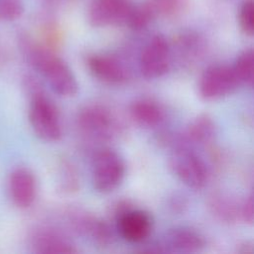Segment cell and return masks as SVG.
<instances>
[{
    "mask_svg": "<svg viewBox=\"0 0 254 254\" xmlns=\"http://www.w3.org/2000/svg\"><path fill=\"white\" fill-rule=\"evenodd\" d=\"M25 53L30 64L61 96H73L78 90L76 77L68 64L60 57L39 46L27 44Z\"/></svg>",
    "mask_w": 254,
    "mask_h": 254,
    "instance_id": "obj_1",
    "label": "cell"
},
{
    "mask_svg": "<svg viewBox=\"0 0 254 254\" xmlns=\"http://www.w3.org/2000/svg\"><path fill=\"white\" fill-rule=\"evenodd\" d=\"M32 98L29 120L36 135L46 142H57L63 136L62 122L58 108L53 101L32 83Z\"/></svg>",
    "mask_w": 254,
    "mask_h": 254,
    "instance_id": "obj_2",
    "label": "cell"
},
{
    "mask_svg": "<svg viewBox=\"0 0 254 254\" xmlns=\"http://www.w3.org/2000/svg\"><path fill=\"white\" fill-rule=\"evenodd\" d=\"M80 133L89 140L105 142L117 136L120 124L113 112L104 105L89 104L81 108L76 117Z\"/></svg>",
    "mask_w": 254,
    "mask_h": 254,
    "instance_id": "obj_3",
    "label": "cell"
},
{
    "mask_svg": "<svg viewBox=\"0 0 254 254\" xmlns=\"http://www.w3.org/2000/svg\"><path fill=\"white\" fill-rule=\"evenodd\" d=\"M126 165L123 158L111 149L98 151L92 161L91 182L94 190L100 193L115 190L123 182Z\"/></svg>",
    "mask_w": 254,
    "mask_h": 254,
    "instance_id": "obj_4",
    "label": "cell"
},
{
    "mask_svg": "<svg viewBox=\"0 0 254 254\" xmlns=\"http://www.w3.org/2000/svg\"><path fill=\"white\" fill-rule=\"evenodd\" d=\"M170 169L187 187L202 189L207 182V169L203 160L189 146H176L169 159Z\"/></svg>",
    "mask_w": 254,
    "mask_h": 254,
    "instance_id": "obj_5",
    "label": "cell"
},
{
    "mask_svg": "<svg viewBox=\"0 0 254 254\" xmlns=\"http://www.w3.org/2000/svg\"><path fill=\"white\" fill-rule=\"evenodd\" d=\"M239 85L231 65L213 64L201 73L198 93L202 99L213 101L231 94Z\"/></svg>",
    "mask_w": 254,
    "mask_h": 254,
    "instance_id": "obj_6",
    "label": "cell"
},
{
    "mask_svg": "<svg viewBox=\"0 0 254 254\" xmlns=\"http://www.w3.org/2000/svg\"><path fill=\"white\" fill-rule=\"evenodd\" d=\"M171 50L166 38L155 35L143 48L139 59V69L147 79L165 75L171 68Z\"/></svg>",
    "mask_w": 254,
    "mask_h": 254,
    "instance_id": "obj_7",
    "label": "cell"
},
{
    "mask_svg": "<svg viewBox=\"0 0 254 254\" xmlns=\"http://www.w3.org/2000/svg\"><path fill=\"white\" fill-rule=\"evenodd\" d=\"M68 222L74 231L88 238L98 246L107 247L114 242L115 234L112 226L108 222L86 211H69Z\"/></svg>",
    "mask_w": 254,
    "mask_h": 254,
    "instance_id": "obj_8",
    "label": "cell"
},
{
    "mask_svg": "<svg viewBox=\"0 0 254 254\" xmlns=\"http://www.w3.org/2000/svg\"><path fill=\"white\" fill-rule=\"evenodd\" d=\"M115 220L119 234L130 243L145 242L154 226L153 217L148 211L133 206L122 212Z\"/></svg>",
    "mask_w": 254,
    "mask_h": 254,
    "instance_id": "obj_9",
    "label": "cell"
},
{
    "mask_svg": "<svg viewBox=\"0 0 254 254\" xmlns=\"http://www.w3.org/2000/svg\"><path fill=\"white\" fill-rule=\"evenodd\" d=\"M161 252L168 253H195L205 245L204 237L195 229L188 226L170 228L158 243Z\"/></svg>",
    "mask_w": 254,
    "mask_h": 254,
    "instance_id": "obj_10",
    "label": "cell"
},
{
    "mask_svg": "<svg viewBox=\"0 0 254 254\" xmlns=\"http://www.w3.org/2000/svg\"><path fill=\"white\" fill-rule=\"evenodd\" d=\"M130 6L129 0H94L88 11V21L94 27L124 24Z\"/></svg>",
    "mask_w": 254,
    "mask_h": 254,
    "instance_id": "obj_11",
    "label": "cell"
},
{
    "mask_svg": "<svg viewBox=\"0 0 254 254\" xmlns=\"http://www.w3.org/2000/svg\"><path fill=\"white\" fill-rule=\"evenodd\" d=\"M91 73L109 84H122L129 79L127 67L116 57L110 55H92L87 60Z\"/></svg>",
    "mask_w": 254,
    "mask_h": 254,
    "instance_id": "obj_12",
    "label": "cell"
},
{
    "mask_svg": "<svg viewBox=\"0 0 254 254\" xmlns=\"http://www.w3.org/2000/svg\"><path fill=\"white\" fill-rule=\"evenodd\" d=\"M8 189L16 205L22 208L31 206L37 194V182L34 174L26 168L14 170L9 177Z\"/></svg>",
    "mask_w": 254,
    "mask_h": 254,
    "instance_id": "obj_13",
    "label": "cell"
},
{
    "mask_svg": "<svg viewBox=\"0 0 254 254\" xmlns=\"http://www.w3.org/2000/svg\"><path fill=\"white\" fill-rule=\"evenodd\" d=\"M31 246L36 253L69 254L76 253L75 245L61 232L52 228H39L32 234Z\"/></svg>",
    "mask_w": 254,
    "mask_h": 254,
    "instance_id": "obj_14",
    "label": "cell"
},
{
    "mask_svg": "<svg viewBox=\"0 0 254 254\" xmlns=\"http://www.w3.org/2000/svg\"><path fill=\"white\" fill-rule=\"evenodd\" d=\"M129 114L137 124L147 128L158 127L166 117L163 107L150 98L135 99L129 106Z\"/></svg>",
    "mask_w": 254,
    "mask_h": 254,
    "instance_id": "obj_15",
    "label": "cell"
},
{
    "mask_svg": "<svg viewBox=\"0 0 254 254\" xmlns=\"http://www.w3.org/2000/svg\"><path fill=\"white\" fill-rule=\"evenodd\" d=\"M215 133L216 127L213 119L208 114L202 113L189 124L184 136L180 138V142L184 146H203L213 140Z\"/></svg>",
    "mask_w": 254,
    "mask_h": 254,
    "instance_id": "obj_16",
    "label": "cell"
},
{
    "mask_svg": "<svg viewBox=\"0 0 254 254\" xmlns=\"http://www.w3.org/2000/svg\"><path fill=\"white\" fill-rule=\"evenodd\" d=\"M211 213L220 221L231 223L239 217V206L229 195L224 193L213 194L208 201Z\"/></svg>",
    "mask_w": 254,
    "mask_h": 254,
    "instance_id": "obj_17",
    "label": "cell"
},
{
    "mask_svg": "<svg viewBox=\"0 0 254 254\" xmlns=\"http://www.w3.org/2000/svg\"><path fill=\"white\" fill-rule=\"evenodd\" d=\"M231 67L240 85H253L254 53L252 49H247L240 53Z\"/></svg>",
    "mask_w": 254,
    "mask_h": 254,
    "instance_id": "obj_18",
    "label": "cell"
},
{
    "mask_svg": "<svg viewBox=\"0 0 254 254\" xmlns=\"http://www.w3.org/2000/svg\"><path fill=\"white\" fill-rule=\"evenodd\" d=\"M154 14L155 11L149 3L140 5L131 4L124 24L129 26L131 29L141 30L150 24Z\"/></svg>",
    "mask_w": 254,
    "mask_h": 254,
    "instance_id": "obj_19",
    "label": "cell"
},
{
    "mask_svg": "<svg viewBox=\"0 0 254 254\" xmlns=\"http://www.w3.org/2000/svg\"><path fill=\"white\" fill-rule=\"evenodd\" d=\"M79 188V177L75 167L68 161H64L60 171V189L64 193L71 194Z\"/></svg>",
    "mask_w": 254,
    "mask_h": 254,
    "instance_id": "obj_20",
    "label": "cell"
},
{
    "mask_svg": "<svg viewBox=\"0 0 254 254\" xmlns=\"http://www.w3.org/2000/svg\"><path fill=\"white\" fill-rule=\"evenodd\" d=\"M188 0H150V5L155 12L165 16H176L187 6Z\"/></svg>",
    "mask_w": 254,
    "mask_h": 254,
    "instance_id": "obj_21",
    "label": "cell"
},
{
    "mask_svg": "<svg viewBox=\"0 0 254 254\" xmlns=\"http://www.w3.org/2000/svg\"><path fill=\"white\" fill-rule=\"evenodd\" d=\"M253 14H254L253 0L244 1L239 11V24L242 31L249 36H252L254 31Z\"/></svg>",
    "mask_w": 254,
    "mask_h": 254,
    "instance_id": "obj_22",
    "label": "cell"
},
{
    "mask_svg": "<svg viewBox=\"0 0 254 254\" xmlns=\"http://www.w3.org/2000/svg\"><path fill=\"white\" fill-rule=\"evenodd\" d=\"M23 5L20 0H0V20L13 21L23 13Z\"/></svg>",
    "mask_w": 254,
    "mask_h": 254,
    "instance_id": "obj_23",
    "label": "cell"
},
{
    "mask_svg": "<svg viewBox=\"0 0 254 254\" xmlns=\"http://www.w3.org/2000/svg\"><path fill=\"white\" fill-rule=\"evenodd\" d=\"M167 207L173 214H183L189 207L188 197L181 192H174L167 200Z\"/></svg>",
    "mask_w": 254,
    "mask_h": 254,
    "instance_id": "obj_24",
    "label": "cell"
},
{
    "mask_svg": "<svg viewBox=\"0 0 254 254\" xmlns=\"http://www.w3.org/2000/svg\"><path fill=\"white\" fill-rule=\"evenodd\" d=\"M253 195L250 194L239 206V217L246 223L252 224L254 220Z\"/></svg>",
    "mask_w": 254,
    "mask_h": 254,
    "instance_id": "obj_25",
    "label": "cell"
},
{
    "mask_svg": "<svg viewBox=\"0 0 254 254\" xmlns=\"http://www.w3.org/2000/svg\"><path fill=\"white\" fill-rule=\"evenodd\" d=\"M240 248L241 249H239L238 252L243 253V254L244 253H252L253 252V245L251 243H249V242H245L244 244H242L240 246Z\"/></svg>",
    "mask_w": 254,
    "mask_h": 254,
    "instance_id": "obj_26",
    "label": "cell"
}]
</instances>
